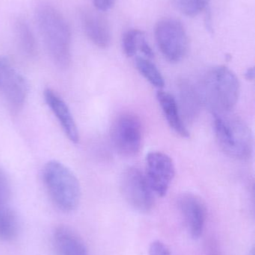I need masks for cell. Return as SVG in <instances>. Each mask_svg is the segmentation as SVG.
Returning a JSON list of instances; mask_svg holds the SVG:
<instances>
[{"label": "cell", "mask_w": 255, "mask_h": 255, "mask_svg": "<svg viewBox=\"0 0 255 255\" xmlns=\"http://www.w3.org/2000/svg\"><path fill=\"white\" fill-rule=\"evenodd\" d=\"M52 244L55 255H87L86 246L82 238L67 226L55 228Z\"/></svg>", "instance_id": "obj_13"}, {"label": "cell", "mask_w": 255, "mask_h": 255, "mask_svg": "<svg viewBox=\"0 0 255 255\" xmlns=\"http://www.w3.org/2000/svg\"><path fill=\"white\" fill-rule=\"evenodd\" d=\"M200 92V98L214 115L229 113L238 103L241 85L232 70L220 66L207 73Z\"/></svg>", "instance_id": "obj_2"}, {"label": "cell", "mask_w": 255, "mask_h": 255, "mask_svg": "<svg viewBox=\"0 0 255 255\" xmlns=\"http://www.w3.org/2000/svg\"><path fill=\"white\" fill-rule=\"evenodd\" d=\"M121 188L124 199L133 209L140 213H148L152 209L154 192L140 169L136 167L126 169L121 176Z\"/></svg>", "instance_id": "obj_7"}, {"label": "cell", "mask_w": 255, "mask_h": 255, "mask_svg": "<svg viewBox=\"0 0 255 255\" xmlns=\"http://www.w3.org/2000/svg\"><path fill=\"white\" fill-rule=\"evenodd\" d=\"M157 46L164 58L171 63L181 61L188 49L187 33L180 21L164 19L155 28Z\"/></svg>", "instance_id": "obj_5"}, {"label": "cell", "mask_w": 255, "mask_h": 255, "mask_svg": "<svg viewBox=\"0 0 255 255\" xmlns=\"http://www.w3.org/2000/svg\"><path fill=\"white\" fill-rule=\"evenodd\" d=\"M178 207L190 236L197 240L203 233L207 209L201 198L193 193H184L178 199Z\"/></svg>", "instance_id": "obj_10"}, {"label": "cell", "mask_w": 255, "mask_h": 255, "mask_svg": "<svg viewBox=\"0 0 255 255\" xmlns=\"http://www.w3.org/2000/svg\"><path fill=\"white\" fill-rule=\"evenodd\" d=\"M36 21L52 61L60 68H67L71 61V31L61 12L49 4H40Z\"/></svg>", "instance_id": "obj_1"}, {"label": "cell", "mask_w": 255, "mask_h": 255, "mask_svg": "<svg viewBox=\"0 0 255 255\" xmlns=\"http://www.w3.org/2000/svg\"><path fill=\"white\" fill-rule=\"evenodd\" d=\"M143 32L139 30H130L124 34L122 40V47L124 54L127 57H133L139 49L140 37Z\"/></svg>", "instance_id": "obj_18"}, {"label": "cell", "mask_w": 255, "mask_h": 255, "mask_svg": "<svg viewBox=\"0 0 255 255\" xmlns=\"http://www.w3.org/2000/svg\"><path fill=\"white\" fill-rule=\"evenodd\" d=\"M15 30L19 46L24 53L30 58L35 56L37 52V43L28 24L23 19H19L16 22Z\"/></svg>", "instance_id": "obj_16"}, {"label": "cell", "mask_w": 255, "mask_h": 255, "mask_svg": "<svg viewBox=\"0 0 255 255\" xmlns=\"http://www.w3.org/2000/svg\"><path fill=\"white\" fill-rule=\"evenodd\" d=\"M111 141L115 151L124 157H133L140 151L142 127L137 117L123 114L111 128Z\"/></svg>", "instance_id": "obj_6"}, {"label": "cell", "mask_w": 255, "mask_h": 255, "mask_svg": "<svg viewBox=\"0 0 255 255\" xmlns=\"http://www.w3.org/2000/svg\"><path fill=\"white\" fill-rule=\"evenodd\" d=\"M43 97L48 107L59 123L64 134L69 140L73 143H77L79 140V130L68 106L59 94L51 88L44 90Z\"/></svg>", "instance_id": "obj_11"}, {"label": "cell", "mask_w": 255, "mask_h": 255, "mask_svg": "<svg viewBox=\"0 0 255 255\" xmlns=\"http://www.w3.org/2000/svg\"><path fill=\"white\" fill-rule=\"evenodd\" d=\"M246 79L249 81L254 80L255 79V69L254 67H250L247 70L245 73Z\"/></svg>", "instance_id": "obj_25"}, {"label": "cell", "mask_w": 255, "mask_h": 255, "mask_svg": "<svg viewBox=\"0 0 255 255\" xmlns=\"http://www.w3.org/2000/svg\"><path fill=\"white\" fill-rule=\"evenodd\" d=\"M250 255H255L254 249H253V250H252L251 253H250Z\"/></svg>", "instance_id": "obj_26"}, {"label": "cell", "mask_w": 255, "mask_h": 255, "mask_svg": "<svg viewBox=\"0 0 255 255\" xmlns=\"http://www.w3.org/2000/svg\"><path fill=\"white\" fill-rule=\"evenodd\" d=\"M81 20L85 34L94 45L101 49L110 45V28L103 16L92 10H84L81 13Z\"/></svg>", "instance_id": "obj_12"}, {"label": "cell", "mask_w": 255, "mask_h": 255, "mask_svg": "<svg viewBox=\"0 0 255 255\" xmlns=\"http://www.w3.org/2000/svg\"><path fill=\"white\" fill-rule=\"evenodd\" d=\"M210 0H178L180 10L187 16H193L206 9Z\"/></svg>", "instance_id": "obj_20"}, {"label": "cell", "mask_w": 255, "mask_h": 255, "mask_svg": "<svg viewBox=\"0 0 255 255\" xmlns=\"http://www.w3.org/2000/svg\"><path fill=\"white\" fill-rule=\"evenodd\" d=\"M146 177L148 184L159 196H166L175 175L173 160L161 151H151L145 157Z\"/></svg>", "instance_id": "obj_9"}, {"label": "cell", "mask_w": 255, "mask_h": 255, "mask_svg": "<svg viewBox=\"0 0 255 255\" xmlns=\"http://www.w3.org/2000/svg\"><path fill=\"white\" fill-rule=\"evenodd\" d=\"M0 93L14 112L23 107L28 94L26 79L4 56H0Z\"/></svg>", "instance_id": "obj_8"}, {"label": "cell", "mask_w": 255, "mask_h": 255, "mask_svg": "<svg viewBox=\"0 0 255 255\" xmlns=\"http://www.w3.org/2000/svg\"><path fill=\"white\" fill-rule=\"evenodd\" d=\"M42 178L51 200L58 209L64 212L76 209L80 202V184L67 166L58 160H49L43 167Z\"/></svg>", "instance_id": "obj_3"}, {"label": "cell", "mask_w": 255, "mask_h": 255, "mask_svg": "<svg viewBox=\"0 0 255 255\" xmlns=\"http://www.w3.org/2000/svg\"><path fill=\"white\" fill-rule=\"evenodd\" d=\"M138 50L142 52L148 58H154V52H153L151 46H149L148 42H147L145 34H142V37H140V40H139V49Z\"/></svg>", "instance_id": "obj_23"}, {"label": "cell", "mask_w": 255, "mask_h": 255, "mask_svg": "<svg viewBox=\"0 0 255 255\" xmlns=\"http://www.w3.org/2000/svg\"><path fill=\"white\" fill-rule=\"evenodd\" d=\"M157 100L171 128L182 137H189L190 132L182 121L175 97L169 93L159 91Z\"/></svg>", "instance_id": "obj_14"}, {"label": "cell", "mask_w": 255, "mask_h": 255, "mask_svg": "<svg viewBox=\"0 0 255 255\" xmlns=\"http://www.w3.org/2000/svg\"><path fill=\"white\" fill-rule=\"evenodd\" d=\"M20 229L19 217L7 204L0 205V241H13L17 238Z\"/></svg>", "instance_id": "obj_15"}, {"label": "cell", "mask_w": 255, "mask_h": 255, "mask_svg": "<svg viewBox=\"0 0 255 255\" xmlns=\"http://www.w3.org/2000/svg\"><path fill=\"white\" fill-rule=\"evenodd\" d=\"M214 130L220 148L230 157L248 160L253 151V138L247 124L229 113L214 115Z\"/></svg>", "instance_id": "obj_4"}, {"label": "cell", "mask_w": 255, "mask_h": 255, "mask_svg": "<svg viewBox=\"0 0 255 255\" xmlns=\"http://www.w3.org/2000/svg\"><path fill=\"white\" fill-rule=\"evenodd\" d=\"M181 98L183 105H184L187 112H190V116H195L198 110V105L200 95L189 85H183L181 89Z\"/></svg>", "instance_id": "obj_19"}, {"label": "cell", "mask_w": 255, "mask_h": 255, "mask_svg": "<svg viewBox=\"0 0 255 255\" xmlns=\"http://www.w3.org/2000/svg\"><path fill=\"white\" fill-rule=\"evenodd\" d=\"M11 195V186L5 172L0 169V205L7 204Z\"/></svg>", "instance_id": "obj_21"}, {"label": "cell", "mask_w": 255, "mask_h": 255, "mask_svg": "<svg viewBox=\"0 0 255 255\" xmlns=\"http://www.w3.org/2000/svg\"><path fill=\"white\" fill-rule=\"evenodd\" d=\"M136 67L140 74L153 86L163 88L165 85L164 78L155 64L142 57L136 59Z\"/></svg>", "instance_id": "obj_17"}, {"label": "cell", "mask_w": 255, "mask_h": 255, "mask_svg": "<svg viewBox=\"0 0 255 255\" xmlns=\"http://www.w3.org/2000/svg\"><path fill=\"white\" fill-rule=\"evenodd\" d=\"M148 255H172L169 248L163 243L154 241L150 245Z\"/></svg>", "instance_id": "obj_22"}, {"label": "cell", "mask_w": 255, "mask_h": 255, "mask_svg": "<svg viewBox=\"0 0 255 255\" xmlns=\"http://www.w3.org/2000/svg\"><path fill=\"white\" fill-rule=\"evenodd\" d=\"M115 0H94V6L100 11H106L112 8Z\"/></svg>", "instance_id": "obj_24"}]
</instances>
